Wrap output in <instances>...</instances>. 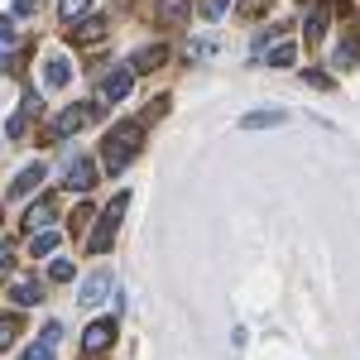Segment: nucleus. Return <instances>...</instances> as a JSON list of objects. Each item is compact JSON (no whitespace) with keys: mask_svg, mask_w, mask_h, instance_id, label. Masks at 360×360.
<instances>
[{"mask_svg":"<svg viewBox=\"0 0 360 360\" xmlns=\"http://www.w3.org/2000/svg\"><path fill=\"white\" fill-rule=\"evenodd\" d=\"M106 293H111V274H91L82 283V293H77V303H86V307H96L101 303V298H106Z\"/></svg>","mask_w":360,"mask_h":360,"instance_id":"nucleus-9","label":"nucleus"},{"mask_svg":"<svg viewBox=\"0 0 360 360\" xmlns=\"http://www.w3.org/2000/svg\"><path fill=\"white\" fill-rule=\"evenodd\" d=\"M111 336H115V322H111V317H101V322H91V327H86V336H82V351H86V356H96V351H106V346H111Z\"/></svg>","mask_w":360,"mask_h":360,"instance_id":"nucleus-4","label":"nucleus"},{"mask_svg":"<svg viewBox=\"0 0 360 360\" xmlns=\"http://www.w3.org/2000/svg\"><path fill=\"white\" fill-rule=\"evenodd\" d=\"M283 120H288L283 111H250V115H240L245 130H264V125H283Z\"/></svg>","mask_w":360,"mask_h":360,"instance_id":"nucleus-14","label":"nucleus"},{"mask_svg":"<svg viewBox=\"0 0 360 360\" xmlns=\"http://www.w3.org/2000/svg\"><path fill=\"white\" fill-rule=\"evenodd\" d=\"M10 44H15V20L0 15V49H10Z\"/></svg>","mask_w":360,"mask_h":360,"instance_id":"nucleus-23","label":"nucleus"},{"mask_svg":"<svg viewBox=\"0 0 360 360\" xmlns=\"http://www.w3.org/2000/svg\"><path fill=\"white\" fill-rule=\"evenodd\" d=\"M25 360H53V346L39 341V346H29V351H25Z\"/></svg>","mask_w":360,"mask_h":360,"instance_id":"nucleus-24","label":"nucleus"},{"mask_svg":"<svg viewBox=\"0 0 360 360\" xmlns=\"http://www.w3.org/2000/svg\"><path fill=\"white\" fill-rule=\"evenodd\" d=\"M10 298H15V303H20V307H34V303H39V298H44V288H39L34 278H20V283L10 288Z\"/></svg>","mask_w":360,"mask_h":360,"instance_id":"nucleus-13","label":"nucleus"},{"mask_svg":"<svg viewBox=\"0 0 360 360\" xmlns=\"http://www.w3.org/2000/svg\"><path fill=\"white\" fill-rule=\"evenodd\" d=\"M39 10V0H15V15H34Z\"/></svg>","mask_w":360,"mask_h":360,"instance_id":"nucleus-27","label":"nucleus"},{"mask_svg":"<svg viewBox=\"0 0 360 360\" xmlns=\"http://www.w3.org/2000/svg\"><path fill=\"white\" fill-rule=\"evenodd\" d=\"M49 278H53V283H68V278H72V264H68V259H58L53 269H49Z\"/></svg>","mask_w":360,"mask_h":360,"instance_id":"nucleus-25","label":"nucleus"},{"mask_svg":"<svg viewBox=\"0 0 360 360\" xmlns=\"http://www.w3.org/2000/svg\"><path fill=\"white\" fill-rule=\"evenodd\" d=\"M356 58H360V49H356V44H341V49H336V68H351Z\"/></svg>","mask_w":360,"mask_h":360,"instance_id":"nucleus-22","label":"nucleus"},{"mask_svg":"<svg viewBox=\"0 0 360 360\" xmlns=\"http://www.w3.org/2000/svg\"><path fill=\"white\" fill-rule=\"evenodd\" d=\"M125 207H130V197L120 193V197L111 202V207L101 212V221H96V231H91V240H86V250H91V255H106V250H111L115 231H120V217H125Z\"/></svg>","mask_w":360,"mask_h":360,"instance_id":"nucleus-2","label":"nucleus"},{"mask_svg":"<svg viewBox=\"0 0 360 360\" xmlns=\"http://www.w3.org/2000/svg\"><path fill=\"white\" fill-rule=\"evenodd\" d=\"M0 72H5V53H0Z\"/></svg>","mask_w":360,"mask_h":360,"instance_id":"nucleus-28","label":"nucleus"},{"mask_svg":"<svg viewBox=\"0 0 360 360\" xmlns=\"http://www.w3.org/2000/svg\"><path fill=\"white\" fill-rule=\"evenodd\" d=\"M226 5H231V0H202V10H207V15H221Z\"/></svg>","mask_w":360,"mask_h":360,"instance_id":"nucleus-26","label":"nucleus"},{"mask_svg":"<svg viewBox=\"0 0 360 360\" xmlns=\"http://www.w3.org/2000/svg\"><path fill=\"white\" fill-rule=\"evenodd\" d=\"M0 274H5V269H0Z\"/></svg>","mask_w":360,"mask_h":360,"instance_id":"nucleus-29","label":"nucleus"},{"mask_svg":"<svg viewBox=\"0 0 360 360\" xmlns=\"http://www.w3.org/2000/svg\"><path fill=\"white\" fill-rule=\"evenodd\" d=\"M86 10H91V0H63V5H58V15H63L68 25H77V20H86Z\"/></svg>","mask_w":360,"mask_h":360,"instance_id":"nucleus-15","label":"nucleus"},{"mask_svg":"<svg viewBox=\"0 0 360 360\" xmlns=\"http://www.w3.org/2000/svg\"><path fill=\"white\" fill-rule=\"evenodd\" d=\"M25 130H29V115H10L5 135H10V139H25Z\"/></svg>","mask_w":360,"mask_h":360,"instance_id":"nucleus-21","label":"nucleus"},{"mask_svg":"<svg viewBox=\"0 0 360 360\" xmlns=\"http://www.w3.org/2000/svg\"><path fill=\"white\" fill-rule=\"evenodd\" d=\"M91 183H96V164L82 159V154H77V159H68V188H72V193H86Z\"/></svg>","mask_w":360,"mask_h":360,"instance_id":"nucleus-6","label":"nucleus"},{"mask_svg":"<svg viewBox=\"0 0 360 360\" xmlns=\"http://www.w3.org/2000/svg\"><path fill=\"white\" fill-rule=\"evenodd\" d=\"M15 332H20V322H15V317H0V351L15 341Z\"/></svg>","mask_w":360,"mask_h":360,"instance_id":"nucleus-20","label":"nucleus"},{"mask_svg":"<svg viewBox=\"0 0 360 360\" xmlns=\"http://www.w3.org/2000/svg\"><path fill=\"white\" fill-rule=\"evenodd\" d=\"M96 115H101V106H86V111H77V106H72V111H63L53 125H49V139H68L72 130H82L86 120H96Z\"/></svg>","mask_w":360,"mask_h":360,"instance_id":"nucleus-3","label":"nucleus"},{"mask_svg":"<svg viewBox=\"0 0 360 360\" xmlns=\"http://www.w3.org/2000/svg\"><path fill=\"white\" fill-rule=\"evenodd\" d=\"M322 34H327V5H317L307 15V39H322Z\"/></svg>","mask_w":360,"mask_h":360,"instance_id":"nucleus-18","label":"nucleus"},{"mask_svg":"<svg viewBox=\"0 0 360 360\" xmlns=\"http://www.w3.org/2000/svg\"><path fill=\"white\" fill-rule=\"evenodd\" d=\"M139 120H120L111 135H106V144H101V164L111 168V173H120V168L135 159V149H139Z\"/></svg>","mask_w":360,"mask_h":360,"instance_id":"nucleus-1","label":"nucleus"},{"mask_svg":"<svg viewBox=\"0 0 360 360\" xmlns=\"http://www.w3.org/2000/svg\"><path fill=\"white\" fill-rule=\"evenodd\" d=\"M58 217V207H53V197H39L34 207H29V217H25V226L29 231H49V221Z\"/></svg>","mask_w":360,"mask_h":360,"instance_id":"nucleus-8","label":"nucleus"},{"mask_svg":"<svg viewBox=\"0 0 360 360\" xmlns=\"http://www.w3.org/2000/svg\"><path fill=\"white\" fill-rule=\"evenodd\" d=\"M29 250H34V255H53V250H58V231H34Z\"/></svg>","mask_w":360,"mask_h":360,"instance_id":"nucleus-16","label":"nucleus"},{"mask_svg":"<svg viewBox=\"0 0 360 360\" xmlns=\"http://www.w3.org/2000/svg\"><path fill=\"white\" fill-rule=\"evenodd\" d=\"M44 82L53 86V91H63V86L72 82V63H68V58H49V63H44Z\"/></svg>","mask_w":360,"mask_h":360,"instance_id":"nucleus-10","label":"nucleus"},{"mask_svg":"<svg viewBox=\"0 0 360 360\" xmlns=\"http://www.w3.org/2000/svg\"><path fill=\"white\" fill-rule=\"evenodd\" d=\"M130 86H135V72L130 68H115V72H106V82H101V96L106 101H125Z\"/></svg>","mask_w":360,"mask_h":360,"instance_id":"nucleus-5","label":"nucleus"},{"mask_svg":"<svg viewBox=\"0 0 360 360\" xmlns=\"http://www.w3.org/2000/svg\"><path fill=\"white\" fill-rule=\"evenodd\" d=\"M101 34H106V20H96V15H86L82 25L72 29V39H77V44H101Z\"/></svg>","mask_w":360,"mask_h":360,"instance_id":"nucleus-12","label":"nucleus"},{"mask_svg":"<svg viewBox=\"0 0 360 360\" xmlns=\"http://www.w3.org/2000/svg\"><path fill=\"white\" fill-rule=\"evenodd\" d=\"M188 15V0H159V20H183Z\"/></svg>","mask_w":360,"mask_h":360,"instance_id":"nucleus-19","label":"nucleus"},{"mask_svg":"<svg viewBox=\"0 0 360 360\" xmlns=\"http://www.w3.org/2000/svg\"><path fill=\"white\" fill-rule=\"evenodd\" d=\"M159 63H168V49H164V44H149V49H139V53H135L130 72H154Z\"/></svg>","mask_w":360,"mask_h":360,"instance_id":"nucleus-11","label":"nucleus"},{"mask_svg":"<svg viewBox=\"0 0 360 360\" xmlns=\"http://www.w3.org/2000/svg\"><path fill=\"white\" fill-rule=\"evenodd\" d=\"M293 58H298V44H274L269 49V68H288Z\"/></svg>","mask_w":360,"mask_h":360,"instance_id":"nucleus-17","label":"nucleus"},{"mask_svg":"<svg viewBox=\"0 0 360 360\" xmlns=\"http://www.w3.org/2000/svg\"><path fill=\"white\" fill-rule=\"evenodd\" d=\"M44 178H49V168H44V164H29V168H20V178L10 183V197H29L34 188H39V183H44Z\"/></svg>","mask_w":360,"mask_h":360,"instance_id":"nucleus-7","label":"nucleus"}]
</instances>
